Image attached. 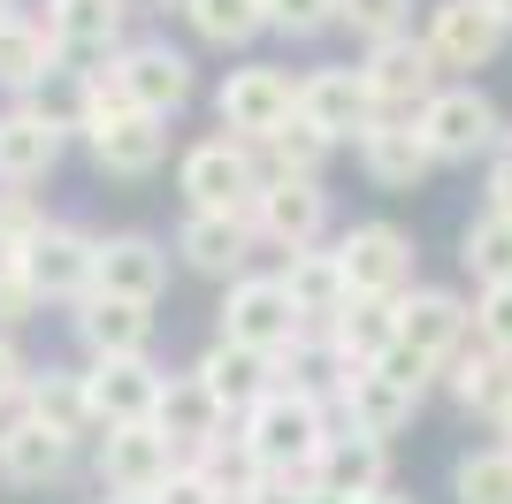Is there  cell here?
Returning <instances> with one entry per match:
<instances>
[{
    "mask_svg": "<svg viewBox=\"0 0 512 504\" xmlns=\"http://www.w3.org/2000/svg\"><path fill=\"white\" fill-rule=\"evenodd\" d=\"M237 436H245V451L260 459V474H306L337 428H329V398H306V390H283L276 382V390L245 413Z\"/></svg>",
    "mask_w": 512,
    "mask_h": 504,
    "instance_id": "obj_1",
    "label": "cell"
},
{
    "mask_svg": "<svg viewBox=\"0 0 512 504\" xmlns=\"http://www.w3.org/2000/svg\"><path fill=\"white\" fill-rule=\"evenodd\" d=\"M176 191L192 199V214H253L268 176H260V153L245 138H199L176 168Z\"/></svg>",
    "mask_w": 512,
    "mask_h": 504,
    "instance_id": "obj_2",
    "label": "cell"
},
{
    "mask_svg": "<svg viewBox=\"0 0 512 504\" xmlns=\"http://www.w3.org/2000/svg\"><path fill=\"white\" fill-rule=\"evenodd\" d=\"M306 336L299 306L283 291V275H237L230 298H222V344H245L260 359H283Z\"/></svg>",
    "mask_w": 512,
    "mask_h": 504,
    "instance_id": "obj_3",
    "label": "cell"
},
{
    "mask_svg": "<svg viewBox=\"0 0 512 504\" xmlns=\"http://www.w3.org/2000/svg\"><path fill=\"white\" fill-rule=\"evenodd\" d=\"M360 84H367V100H375V115L383 123H413L444 84H436V54H428V39H383V46H367V62H360Z\"/></svg>",
    "mask_w": 512,
    "mask_h": 504,
    "instance_id": "obj_4",
    "label": "cell"
},
{
    "mask_svg": "<svg viewBox=\"0 0 512 504\" xmlns=\"http://www.w3.org/2000/svg\"><path fill=\"white\" fill-rule=\"evenodd\" d=\"M413 130H421V146L436 153V161H474V153H497V138H505L490 92H474V84H444V92L413 115Z\"/></svg>",
    "mask_w": 512,
    "mask_h": 504,
    "instance_id": "obj_5",
    "label": "cell"
},
{
    "mask_svg": "<svg viewBox=\"0 0 512 504\" xmlns=\"http://www.w3.org/2000/svg\"><path fill=\"white\" fill-rule=\"evenodd\" d=\"M337 268L352 283V298H406L413 283V237L398 222H352L337 245Z\"/></svg>",
    "mask_w": 512,
    "mask_h": 504,
    "instance_id": "obj_6",
    "label": "cell"
},
{
    "mask_svg": "<svg viewBox=\"0 0 512 504\" xmlns=\"http://www.w3.org/2000/svg\"><path fill=\"white\" fill-rule=\"evenodd\" d=\"M222 130L230 138H245V146H260V138H276L291 115H299V84L283 77V69H268V62H253V69H230L222 77Z\"/></svg>",
    "mask_w": 512,
    "mask_h": 504,
    "instance_id": "obj_7",
    "label": "cell"
},
{
    "mask_svg": "<svg viewBox=\"0 0 512 504\" xmlns=\"http://www.w3.org/2000/svg\"><path fill=\"white\" fill-rule=\"evenodd\" d=\"M107 77L123 84V100L138 107V115H161V123H169L176 107L192 100V62H184L176 46H161V39L123 46V54L107 62Z\"/></svg>",
    "mask_w": 512,
    "mask_h": 504,
    "instance_id": "obj_8",
    "label": "cell"
},
{
    "mask_svg": "<svg viewBox=\"0 0 512 504\" xmlns=\"http://www.w3.org/2000/svg\"><path fill=\"white\" fill-rule=\"evenodd\" d=\"M321 230H329V191L299 176H268V191L253 199V237H268L276 252H314Z\"/></svg>",
    "mask_w": 512,
    "mask_h": 504,
    "instance_id": "obj_9",
    "label": "cell"
},
{
    "mask_svg": "<svg viewBox=\"0 0 512 504\" xmlns=\"http://www.w3.org/2000/svg\"><path fill=\"white\" fill-rule=\"evenodd\" d=\"M176 474V443L153 428V420H138V428H107L100 436V482L107 497H153V489Z\"/></svg>",
    "mask_w": 512,
    "mask_h": 504,
    "instance_id": "obj_10",
    "label": "cell"
},
{
    "mask_svg": "<svg viewBox=\"0 0 512 504\" xmlns=\"http://www.w3.org/2000/svg\"><path fill=\"white\" fill-rule=\"evenodd\" d=\"M92 260H100V237L69 230V222H46L23 245V283L39 298H92Z\"/></svg>",
    "mask_w": 512,
    "mask_h": 504,
    "instance_id": "obj_11",
    "label": "cell"
},
{
    "mask_svg": "<svg viewBox=\"0 0 512 504\" xmlns=\"http://www.w3.org/2000/svg\"><path fill=\"white\" fill-rule=\"evenodd\" d=\"M375 489H390V443H367L352 428H337L314 459V504H360Z\"/></svg>",
    "mask_w": 512,
    "mask_h": 504,
    "instance_id": "obj_12",
    "label": "cell"
},
{
    "mask_svg": "<svg viewBox=\"0 0 512 504\" xmlns=\"http://www.w3.org/2000/svg\"><path fill=\"white\" fill-rule=\"evenodd\" d=\"M161 382L169 375H161L153 359H92V375H85L92 420H100V428H138V420H153Z\"/></svg>",
    "mask_w": 512,
    "mask_h": 504,
    "instance_id": "obj_13",
    "label": "cell"
},
{
    "mask_svg": "<svg viewBox=\"0 0 512 504\" xmlns=\"http://www.w3.org/2000/svg\"><path fill=\"white\" fill-rule=\"evenodd\" d=\"M467 329H474V314L451 291H406L398 298V344L421 352L428 367H451V359L467 352Z\"/></svg>",
    "mask_w": 512,
    "mask_h": 504,
    "instance_id": "obj_14",
    "label": "cell"
},
{
    "mask_svg": "<svg viewBox=\"0 0 512 504\" xmlns=\"http://www.w3.org/2000/svg\"><path fill=\"white\" fill-rule=\"evenodd\" d=\"M497 46H505V16L482 8V0H444V8L428 16V54H436V69H482V62H497Z\"/></svg>",
    "mask_w": 512,
    "mask_h": 504,
    "instance_id": "obj_15",
    "label": "cell"
},
{
    "mask_svg": "<svg viewBox=\"0 0 512 504\" xmlns=\"http://www.w3.org/2000/svg\"><path fill=\"white\" fill-rule=\"evenodd\" d=\"M299 115L337 146V138H367L375 100H367L360 69H314V77H299Z\"/></svg>",
    "mask_w": 512,
    "mask_h": 504,
    "instance_id": "obj_16",
    "label": "cell"
},
{
    "mask_svg": "<svg viewBox=\"0 0 512 504\" xmlns=\"http://www.w3.org/2000/svg\"><path fill=\"white\" fill-rule=\"evenodd\" d=\"M413 390H398L390 375H375V367H344V382H337V413H344V428L352 436H367V443H390L398 428L413 420Z\"/></svg>",
    "mask_w": 512,
    "mask_h": 504,
    "instance_id": "obj_17",
    "label": "cell"
},
{
    "mask_svg": "<svg viewBox=\"0 0 512 504\" xmlns=\"http://www.w3.org/2000/svg\"><path fill=\"white\" fill-rule=\"evenodd\" d=\"M169 283V252L153 245V237H100V260H92V291L107 298H130V306H153Z\"/></svg>",
    "mask_w": 512,
    "mask_h": 504,
    "instance_id": "obj_18",
    "label": "cell"
},
{
    "mask_svg": "<svg viewBox=\"0 0 512 504\" xmlns=\"http://www.w3.org/2000/svg\"><path fill=\"white\" fill-rule=\"evenodd\" d=\"M176 252H184V268L237 283V275H245V260H253V214H184Z\"/></svg>",
    "mask_w": 512,
    "mask_h": 504,
    "instance_id": "obj_19",
    "label": "cell"
},
{
    "mask_svg": "<svg viewBox=\"0 0 512 504\" xmlns=\"http://www.w3.org/2000/svg\"><path fill=\"white\" fill-rule=\"evenodd\" d=\"M77 336L92 344V359H146V336H153V306H130V298H77Z\"/></svg>",
    "mask_w": 512,
    "mask_h": 504,
    "instance_id": "obj_20",
    "label": "cell"
},
{
    "mask_svg": "<svg viewBox=\"0 0 512 504\" xmlns=\"http://www.w3.org/2000/svg\"><path fill=\"white\" fill-rule=\"evenodd\" d=\"M222 405H214V390L199 375H169L161 382V405H153V428L176 443V451H207L214 436H222Z\"/></svg>",
    "mask_w": 512,
    "mask_h": 504,
    "instance_id": "obj_21",
    "label": "cell"
},
{
    "mask_svg": "<svg viewBox=\"0 0 512 504\" xmlns=\"http://www.w3.org/2000/svg\"><path fill=\"white\" fill-rule=\"evenodd\" d=\"M283 291H291V306H299V321L306 329H329V321L352 306V283H344V268H337V252H291L283 260Z\"/></svg>",
    "mask_w": 512,
    "mask_h": 504,
    "instance_id": "obj_22",
    "label": "cell"
},
{
    "mask_svg": "<svg viewBox=\"0 0 512 504\" xmlns=\"http://www.w3.org/2000/svg\"><path fill=\"white\" fill-rule=\"evenodd\" d=\"M23 420H39L46 436H62V443L100 428V420H92V398H85V375H69V367H46V375L23 382Z\"/></svg>",
    "mask_w": 512,
    "mask_h": 504,
    "instance_id": "obj_23",
    "label": "cell"
},
{
    "mask_svg": "<svg viewBox=\"0 0 512 504\" xmlns=\"http://www.w3.org/2000/svg\"><path fill=\"white\" fill-rule=\"evenodd\" d=\"M62 123H46L39 107H16L0 115V184H39L46 168L62 161Z\"/></svg>",
    "mask_w": 512,
    "mask_h": 504,
    "instance_id": "obj_24",
    "label": "cell"
},
{
    "mask_svg": "<svg viewBox=\"0 0 512 504\" xmlns=\"http://www.w3.org/2000/svg\"><path fill=\"white\" fill-rule=\"evenodd\" d=\"M192 375L214 390V405H222V413H253V405L276 390V359L245 352V344H214V352L199 359Z\"/></svg>",
    "mask_w": 512,
    "mask_h": 504,
    "instance_id": "obj_25",
    "label": "cell"
},
{
    "mask_svg": "<svg viewBox=\"0 0 512 504\" xmlns=\"http://www.w3.org/2000/svg\"><path fill=\"white\" fill-rule=\"evenodd\" d=\"M360 168H367L383 191H413L428 168H436V153L421 146V130H413V123H383V115H375V123H367V138H360Z\"/></svg>",
    "mask_w": 512,
    "mask_h": 504,
    "instance_id": "obj_26",
    "label": "cell"
},
{
    "mask_svg": "<svg viewBox=\"0 0 512 504\" xmlns=\"http://www.w3.org/2000/svg\"><path fill=\"white\" fill-rule=\"evenodd\" d=\"M69 474V443L62 436H46L39 420H8L0 428V482H16V489H46V482H62Z\"/></svg>",
    "mask_w": 512,
    "mask_h": 504,
    "instance_id": "obj_27",
    "label": "cell"
},
{
    "mask_svg": "<svg viewBox=\"0 0 512 504\" xmlns=\"http://www.w3.org/2000/svg\"><path fill=\"white\" fill-rule=\"evenodd\" d=\"M390 344H398V298H352V306L329 321V352H337V367H375Z\"/></svg>",
    "mask_w": 512,
    "mask_h": 504,
    "instance_id": "obj_28",
    "label": "cell"
},
{
    "mask_svg": "<svg viewBox=\"0 0 512 504\" xmlns=\"http://www.w3.org/2000/svg\"><path fill=\"white\" fill-rule=\"evenodd\" d=\"M62 69V46H54V31L46 23H23L16 8L0 16V84L8 92H31V84H46Z\"/></svg>",
    "mask_w": 512,
    "mask_h": 504,
    "instance_id": "obj_29",
    "label": "cell"
},
{
    "mask_svg": "<svg viewBox=\"0 0 512 504\" xmlns=\"http://www.w3.org/2000/svg\"><path fill=\"white\" fill-rule=\"evenodd\" d=\"M444 382L467 413H505L512 405V359H497L490 344H467V352L444 367Z\"/></svg>",
    "mask_w": 512,
    "mask_h": 504,
    "instance_id": "obj_30",
    "label": "cell"
},
{
    "mask_svg": "<svg viewBox=\"0 0 512 504\" xmlns=\"http://www.w3.org/2000/svg\"><path fill=\"white\" fill-rule=\"evenodd\" d=\"M123 16H130V0H54V8H46V31H54V46L100 54V46H115Z\"/></svg>",
    "mask_w": 512,
    "mask_h": 504,
    "instance_id": "obj_31",
    "label": "cell"
},
{
    "mask_svg": "<svg viewBox=\"0 0 512 504\" xmlns=\"http://www.w3.org/2000/svg\"><path fill=\"white\" fill-rule=\"evenodd\" d=\"M192 474L214 489V504H222V497L245 504V497L260 489V459L245 451V436H214L207 451H192Z\"/></svg>",
    "mask_w": 512,
    "mask_h": 504,
    "instance_id": "obj_32",
    "label": "cell"
},
{
    "mask_svg": "<svg viewBox=\"0 0 512 504\" xmlns=\"http://www.w3.org/2000/svg\"><path fill=\"white\" fill-rule=\"evenodd\" d=\"M459 260L467 275L490 291V283H512V214H474L467 237H459Z\"/></svg>",
    "mask_w": 512,
    "mask_h": 504,
    "instance_id": "obj_33",
    "label": "cell"
},
{
    "mask_svg": "<svg viewBox=\"0 0 512 504\" xmlns=\"http://www.w3.org/2000/svg\"><path fill=\"white\" fill-rule=\"evenodd\" d=\"M260 153H268V176H299V184H321V161H329V138H321L306 115H291V123L276 130V138H260Z\"/></svg>",
    "mask_w": 512,
    "mask_h": 504,
    "instance_id": "obj_34",
    "label": "cell"
},
{
    "mask_svg": "<svg viewBox=\"0 0 512 504\" xmlns=\"http://www.w3.org/2000/svg\"><path fill=\"white\" fill-rule=\"evenodd\" d=\"M184 16H192L199 39H214V46H245L260 23H268V0H184Z\"/></svg>",
    "mask_w": 512,
    "mask_h": 504,
    "instance_id": "obj_35",
    "label": "cell"
},
{
    "mask_svg": "<svg viewBox=\"0 0 512 504\" xmlns=\"http://www.w3.org/2000/svg\"><path fill=\"white\" fill-rule=\"evenodd\" d=\"M451 497L459 504H512V451H467L451 466Z\"/></svg>",
    "mask_w": 512,
    "mask_h": 504,
    "instance_id": "obj_36",
    "label": "cell"
},
{
    "mask_svg": "<svg viewBox=\"0 0 512 504\" xmlns=\"http://www.w3.org/2000/svg\"><path fill=\"white\" fill-rule=\"evenodd\" d=\"M406 16H413V0H337V23H352L367 46L406 39Z\"/></svg>",
    "mask_w": 512,
    "mask_h": 504,
    "instance_id": "obj_37",
    "label": "cell"
},
{
    "mask_svg": "<svg viewBox=\"0 0 512 504\" xmlns=\"http://www.w3.org/2000/svg\"><path fill=\"white\" fill-rule=\"evenodd\" d=\"M474 336H482L497 359H512V283H490V291L474 298Z\"/></svg>",
    "mask_w": 512,
    "mask_h": 504,
    "instance_id": "obj_38",
    "label": "cell"
},
{
    "mask_svg": "<svg viewBox=\"0 0 512 504\" xmlns=\"http://www.w3.org/2000/svg\"><path fill=\"white\" fill-rule=\"evenodd\" d=\"M268 23L291 31V39H314V31L337 23V0H268Z\"/></svg>",
    "mask_w": 512,
    "mask_h": 504,
    "instance_id": "obj_39",
    "label": "cell"
},
{
    "mask_svg": "<svg viewBox=\"0 0 512 504\" xmlns=\"http://www.w3.org/2000/svg\"><path fill=\"white\" fill-rule=\"evenodd\" d=\"M39 314V291L23 283V275H0V336L16 329V321H31Z\"/></svg>",
    "mask_w": 512,
    "mask_h": 504,
    "instance_id": "obj_40",
    "label": "cell"
},
{
    "mask_svg": "<svg viewBox=\"0 0 512 504\" xmlns=\"http://www.w3.org/2000/svg\"><path fill=\"white\" fill-rule=\"evenodd\" d=\"M490 214H512V130L497 138V153H490Z\"/></svg>",
    "mask_w": 512,
    "mask_h": 504,
    "instance_id": "obj_41",
    "label": "cell"
},
{
    "mask_svg": "<svg viewBox=\"0 0 512 504\" xmlns=\"http://www.w3.org/2000/svg\"><path fill=\"white\" fill-rule=\"evenodd\" d=\"M153 504H214V489H207V482H199V474H192V466H176V474H169V482H161V489H153Z\"/></svg>",
    "mask_w": 512,
    "mask_h": 504,
    "instance_id": "obj_42",
    "label": "cell"
},
{
    "mask_svg": "<svg viewBox=\"0 0 512 504\" xmlns=\"http://www.w3.org/2000/svg\"><path fill=\"white\" fill-rule=\"evenodd\" d=\"M245 504H314V489H306L299 474H260V489Z\"/></svg>",
    "mask_w": 512,
    "mask_h": 504,
    "instance_id": "obj_43",
    "label": "cell"
},
{
    "mask_svg": "<svg viewBox=\"0 0 512 504\" xmlns=\"http://www.w3.org/2000/svg\"><path fill=\"white\" fill-rule=\"evenodd\" d=\"M23 382H31V367H23V352L0 336V413H8V405H23Z\"/></svg>",
    "mask_w": 512,
    "mask_h": 504,
    "instance_id": "obj_44",
    "label": "cell"
},
{
    "mask_svg": "<svg viewBox=\"0 0 512 504\" xmlns=\"http://www.w3.org/2000/svg\"><path fill=\"white\" fill-rule=\"evenodd\" d=\"M497 451H512V405L497 413Z\"/></svg>",
    "mask_w": 512,
    "mask_h": 504,
    "instance_id": "obj_45",
    "label": "cell"
},
{
    "mask_svg": "<svg viewBox=\"0 0 512 504\" xmlns=\"http://www.w3.org/2000/svg\"><path fill=\"white\" fill-rule=\"evenodd\" d=\"M360 504H413V497H390V489H375V497H360Z\"/></svg>",
    "mask_w": 512,
    "mask_h": 504,
    "instance_id": "obj_46",
    "label": "cell"
},
{
    "mask_svg": "<svg viewBox=\"0 0 512 504\" xmlns=\"http://www.w3.org/2000/svg\"><path fill=\"white\" fill-rule=\"evenodd\" d=\"M482 8H497V16H505V31H512V0H482Z\"/></svg>",
    "mask_w": 512,
    "mask_h": 504,
    "instance_id": "obj_47",
    "label": "cell"
},
{
    "mask_svg": "<svg viewBox=\"0 0 512 504\" xmlns=\"http://www.w3.org/2000/svg\"><path fill=\"white\" fill-rule=\"evenodd\" d=\"M100 504H153V497H100Z\"/></svg>",
    "mask_w": 512,
    "mask_h": 504,
    "instance_id": "obj_48",
    "label": "cell"
},
{
    "mask_svg": "<svg viewBox=\"0 0 512 504\" xmlns=\"http://www.w3.org/2000/svg\"><path fill=\"white\" fill-rule=\"evenodd\" d=\"M0 16H8V0H0Z\"/></svg>",
    "mask_w": 512,
    "mask_h": 504,
    "instance_id": "obj_49",
    "label": "cell"
}]
</instances>
